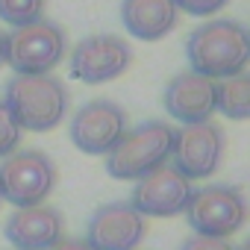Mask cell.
I'll return each instance as SVG.
<instances>
[{"mask_svg": "<svg viewBox=\"0 0 250 250\" xmlns=\"http://www.w3.org/2000/svg\"><path fill=\"white\" fill-rule=\"evenodd\" d=\"M3 235L12 250H50L65 238V215L50 203L15 209L3 224Z\"/></svg>", "mask_w": 250, "mask_h": 250, "instance_id": "obj_12", "label": "cell"}, {"mask_svg": "<svg viewBox=\"0 0 250 250\" xmlns=\"http://www.w3.org/2000/svg\"><path fill=\"white\" fill-rule=\"evenodd\" d=\"M121 24L139 42H159L180 24L174 0H121Z\"/></svg>", "mask_w": 250, "mask_h": 250, "instance_id": "obj_14", "label": "cell"}, {"mask_svg": "<svg viewBox=\"0 0 250 250\" xmlns=\"http://www.w3.org/2000/svg\"><path fill=\"white\" fill-rule=\"evenodd\" d=\"M224 130L212 121L186 124L174 130L171 145V165L186 180H209L224 159Z\"/></svg>", "mask_w": 250, "mask_h": 250, "instance_id": "obj_7", "label": "cell"}, {"mask_svg": "<svg viewBox=\"0 0 250 250\" xmlns=\"http://www.w3.org/2000/svg\"><path fill=\"white\" fill-rule=\"evenodd\" d=\"M130 65H133L130 42L121 36H112V33L88 36L71 53V74L88 85L118 80L121 74H127Z\"/></svg>", "mask_w": 250, "mask_h": 250, "instance_id": "obj_9", "label": "cell"}, {"mask_svg": "<svg viewBox=\"0 0 250 250\" xmlns=\"http://www.w3.org/2000/svg\"><path fill=\"white\" fill-rule=\"evenodd\" d=\"M177 9L186 12V15H194V18H209V15H218L221 9H227L229 0H174Z\"/></svg>", "mask_w": 250, "mask_h": 250, "instance_id": "obj_18", "label": "cell"}, {"mask_svg": "<svg viewBox=\"0 0 250 250\" xmlns=\"http://www.w3.org/2000/svg\"><path fill=\"white\" fill-rule=\"evenodd\" d=\"M235 250H247V244H241V247H235Z\"/></svg>", "mask_w": 250, "mask_h": 250, "instance_id": "obj_22", "label": "cell"}, {"mask_svg": "<svg viewBox=\"0 0 250 250\" xmlns=\"http://www.w3.org/2000/svg\"><path fill=\"white\" fill-rule=\"evenodd\" d=\"M127 130V112L112 100H88L71 118V142L85 156H106Z\"/></svg>", "mask_w": 250, "mask_h": 250, "instance_id": "obj_8", "label": "cell"}, {"mask_svg": "<svg viewBox=\"0 0 250 250\" xmlns=\"http://www.w3.org/2000/svg\"><path fill=\"white\" fill-rule=\"evenodd\" d=\"M183 212L197 235L229 238L247 221V200L238 186L209 183L203 188H191V197Z\"/></svg>", "mask_w": 250, "mask_h": 250, "instance_id": "obj_5", "label": "cell"}, {"mask_svg": "<svg viewBox=\"0 0 250 250\" xmlns=\"http://www.w3.org/2000/svg\"><path fill=\"white\" fill-rule=\"evenodd\" d=\"M3 42H6V36H3V30H0V65H3Z\"/></svg>", "mask_w": 250, "mask_h": 250, "instance_id": "obj_21", "label": "cell"}, {"mask_svg": "<svg viewBox=\"0 0 250 250\" xmlns=\"http://www.w3.org/2000/svg\"><path fill=\"white\" fill-rule=\"evenodd\" d=\"M56 188V162L44 150H15L0 159V200L15 209L39 206Z\"/></svg>", "mask_w": 250, "mask_h": 250, "instance_id": "obj_6", "label": "cell"}, {"mask_svg": "<svg viewBox=\"0 0 250 250\" xmlns=\"http://www.w3.org/2000/svg\"><path fill=\"white\" fill-rule=\"evenodd\" d=\"M215 112L227 121H247L250 118V77H227L215 83Z\"/></svg>", "mask_w": 250, "mask_h": 250, "instance_id": "obj_15", "label": "cell"}, {"mask_svg": "<svg viewBox=\"0 0 250 250\" xmlns=\"http://www.w3.org/2000/svg\"><path fill=\"white\" fill-rule=\"evenodd\" d=\"M180 250H235L227 238H212V235H188L183 244H180Z\"/></svg>", "mask_w": 250, "mask_h": 250, "instance_id": "obj_19", "label": "cell"}, {"mask_svg": "<svg viewBox=\"0 0 250 250\" xmlns=\"http://www.w3.org/2000/svg\"><path fill=\"white\" fill-rule=\"evenodd\" d=\"M174 145V127L165 121H145L136 127H127L124 136L115 142V147L106 153V174L112 180H139L150 174L153 168L165 165L171 159Z\"/></svg>", "mask_w": 250, "mask_h": 250, "instance_id": "obj_3", "label": "cell"}, {"mask_svg": "<svg viewBox=\"0 0 250 250\" xmlns=\"http://www.w3.org/2000/svg\"><path fill=\"white\" fill-rule=\"evenodd\" d=\"M44 18V0H0V21L15 27Z\"/></svg>", "mask_w": 250, "mask_h": 250, "instance_id": "obj_16", "label": "cell"}, {"mask_svg": "<svg viewBox=\"0 0 250 250\" xmlns=\"http://www.w3.org/2000/svg\"><path fill=\"white\" fill-rule=\"evenodd\" d=\"M162 106L183 127L186 124L209 121L215 115V83L194 71H183V74L171 77V83L165 85Z\"/></svg>", "mask_w": 250, "mask_h": 250, "instance_id": "obj_13", "label": "cell"}, {"mask_svg": "<svg viewBox=\"0 0 250 250\" xmlns=\"http://www.w3.org/2000/svg\"><path fill=\"white\" fill-rule=\"evenodd\" d=\"M18 145H21V130L12 121V115L6 112L3 100H0V159H6L9 153H15Z\"/></svg>", "mask_w": 250, "mask_h": 250, "instance_id": "obj_17", "label": "cell"}, {"mask_svg": "<svg viewBox=\"0 0 250 250\" xmlns=\"http://www.w3.org/2000/svg\"><path fill=\"white\" fill-rule=\"evenodd\" d=\"M50 250H91L83 238H59Z\"/></svg>", "mask_w": 250, "mask_h": 250, "instance_id": "obj_20", "label": "cell"}, {"mask_svg": "<svg viewBox=\"0 0 250 250\" xmlns=\"http://www.w3.org/2000/svg\"><path fill=\"white\" fill-rule=\"evenodd\" d=\"M68 50L65 30L56 21L39 18L15 27L3 42V65L15 74H50Z\"/></svg>", "mask_w": 250, "mask_h": 250, "instance_id": "obj_4", "label": "cell"}, {"mask_svg": "<svg viewBox=\"0 0 250 250\" xmlns=\"http://www.w3.org/2000/svg\"><path fill=\"white\" fill-rule=\"evenodd\" d=\"M188 71L218 83L238 77L250 65V33L235 18H209L186 39Z\"/></svg>", "mask_w": 250, "mask_h": 250, "instance_id": "obj_1", "label": "cell"}, {"mask_svg": "<svg viewBox=\"0 0 250 250\" xmlns=\"http://www.w3.org/2000/svg\"><path fill=\"white\" fill-rule=\"evenodd\" d=\"M3 106L21 133H50L68 115V88L50 74H15L6 83Z\"/></svg>", "mask_w": 250, "mask_h": 250, "instance_id": "obj_2", "label": "cell"}, {"mask_svg": "<svg viewBox=\"0 0 250 250\" xmlns=\"http://www.w3.org/2000/svg\"><path fill=\"white\" fill-rule=\"evenodd\" d=\"M145 235L147 221L127 200H112L91 212L83 241L91 250H136Z\"/></svg>", "mask_w": 250, "mask_h": 250, "instance_id": "obj_11", "label": "cell"}, {"mask_svg": "<svg viewBox=\"0 0 250 250\" xmlns=\"http://www.w3.org/2000/svg\"><path fill=\"white\" fill-rule=\"evenodd\" d=\"M191 197V180H186L174 165H159L133 183L130 206L142 218H174L186 209Z\"/></svg>", "mask_w": 250, "mask_h": 250, "instance_id": "obj_10", "label": "cell"}]
</instances>
